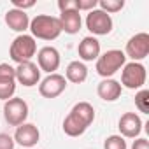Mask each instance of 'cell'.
I'll return each mask as SVG.
<instances>
[{"label": "cell", "mask_w": 149, "mask_h": 149, "mask_svg": "<svg viewBox=\"0 0 149 149\" xmlns=\"http://www.w3.org/2000/svg\"><path fill=\"white\" fill-rule=\"evenodd\" d=\"M121 91H123V86L116 79H104L97 86V93L104 102H116L121 97Z\"/></svg>", "instance_id": "2e32d148"}, {"label": "cell", "mask_w": 149, "mask_h": 149, "mask_svg": "<svg viewBox=\"0 0 149 149\" xmlns=\"http://www.w3.org/2000/svg\"><path fill=\"white\" fill-rule=\"evenodd\" d=\"M28 30L32 32V37L42 39V40H54L61 33L60 19L49 14H37L33 19H30Z\"/></svg>", "instance_id": "6da1fadb"}, {"label": "cell", "mask_w": 149, "mask_h": 149, "mask_svg": "<svg viewBox=\"0 0 149 149\" xmlns=\"http://www.w3.org/2000/svg\"><path fill=\"white\" fill-rule=\"evenodd\" d=\"M77 53H79V58L84 60V61L97 60L100 56V42H98V39L93 37V35L84 37L77 46Z\"/></svg>", "instance_id": "9a60e30c"}, {"label": "cell", "mask_w": 149, "mask_h": 149, "mask_svg": "<svg viewBox=\"0 0 149 149\" xmlns=\"http://www.w3.org/2000/svg\"><path fill=\"white\" fill-rule=\"evenodd\" d=\"M126 140L121 135H109L104 142V149H126Z\"/></svg>", "instance_id": "7402d4cb"}, {"label": "cell", "mask_w": 149, "mask_h": 149, "mask_svg": "<svg viewBox=\"0 0 149 149\" xmlns=\"http://www.w3.org/2000/svg\"><path fill=\"white\" fill-rule=\"evenodd\" d=\"M13 139H14V142H18L23 147H33L39 142V139H40V132H39V128L35 125L23 123V125H19L16 128Z\"/></svg>", "instance_id": "7c38bea8"}, {"label": "cell", "mask_w": 149, "mask_h": 149, "mask_svg": "<svg viewBox=\"0 0 149 149\" xmlns=\"http://www.w3.org/2000/svg\"><path fill=\"white\" fill-rule=\"evenodd\" d=\"M35 53H37V42L32 35H26V33L18 35L9 47V56L18 65L25 63V61H32Z\"/></svg>", "instance_id": "3957f363"}, {"label": "cell", "mask_w": 149, "mask_h": 149, "mask_svg": "<svg viewBox=\"0 0 149 149\" xmlns=\"http://www.w3.org/2000/svg\"><path fill=\"white\" fill-rule=\"evenodd\" d=\"M35 6V0H13V9H19V11H25L26 9H32Z\"/></svg>", "instance_id": "484cf974"}, {"label": "cell", "mask_w": 149, "mask_h": 149, "mask_svg": "<svg viewBox=\"0 0 149 149\" xmlns=\"http://www.w3.org/2000/svg\"><path fill=\"white\" fill-rule=\"evenodd\" d=\"M98 6V0H76V9L81 13V11H93L97 9Z\"/></svg>", "instance_id": "d4e9b609"}, {"label": "cell", "mask_w": 149, "mask_h": 149, "mask_svg": "<svg viewBox=\"0 0 149 149\" xmlns=\"http://www.w3.org/2000/svg\"><path fill=\"white\" fill-rule=\"evenodd\" d=\"M60 25H61V32L68 33V35H74L81 30V25H83V18H81V13L76 11V9H68V11H61L60 13Z\"/></svg>", "instance_id": "4fadbf2b"}, {"label": "cell", "mask_w": 149, "mask_h": 149, "mask_svg": "<svg viewBox=\"0 0 149 149\" xmlns=\"http://www.w3.org/2000/svg\"><path fill=\"white\" fill-rule=\"evenodd\" d=\"M126 63V56L121 49H109L97 58V74L104 79H111Z\"/></svg>", "instance_id": "7a4b0ae2"}, {"label": "cell", "mask_w": 149, "mask_h": 149, "mask_svg": "<svg viewBox=\"0 0 149 149\" xmlns=\"http://www.w3.org/2000/svg\"><path fill=\"white\" fill-rule=\"evenodd\" d=\"M67 88V79L61 74H49L47 77H44L39 84V93L44 98H56L60 97Z\"/></svg>", "instance_id": "ba28073f"}, {"label": "cell", "mask_w": 149, "mask_h": 149, "mask_svg": "<svg viewBox=\"0 0 149 149\" xmlns=\"http://www.w3.org/2000/svg\"><path fill=\"white\" fill-rule=\"evenodd\" d=\"M0 149H14V139L7 133H0Z\"/></svg>", "instance_id": "4316f807"}, {"label": "cell", "mask_w": 149, "mask_h": 149, "mask_svg": "<svg viewBox=\"0 0 149 149\" xmlns=\"http://www.w3.org/2000/svg\"><path fill=\"white\" fill-rule=\"evenodd\" d=\"M63 77L67 81L74 83V84H81V83H84L88 79V67L79 60L70 61L67 65V68H65V76Z\"/></svg>", "instance_id": "e0dca14e"}, {"label": "cell", "mask_w": 149, "mask_h": 149, "mask_svg": "<svg viewBox=\"0 0 149 149\" xmlns=\"http://www.w3.org/2000/svg\"><path fill=\"white\" fill-rule=\"evenodd\" d=\"M16 81L26 88L37 86L40 83V70L33 61H25L16 67Z\"/></svg>", "instance_id": "30bf717a"}, {"label": "cell", "mask_w": 149, "mask_h": 149, "mask_svg": "<svg viewBox=\"0 0 149 149\" xmlns=\"http://www.w3.org/2000/svg\"><path fill=\"white\" fill-rule=\"evenodd\" d=\"M149 54V35L146 32L135 33L133 37H130V40L126 42V49H125V56L132 58L133 61H140Z\"/></svg>", "instance_id": "52a82bcc"}, {"label": "cell", "mask_w": 149, "mask_h": 149, "mask_svg": "<svg viewBox=\"0 0 149 149\" xmlns=\"http://www.w3.org/2000/svg\"><path fill=\"white\" fill-rule=\"evenodd\" d=\"M16 93V81H7V83H0V100L7 102L13 98Z\"/></svg>", "instance_id": "603a6c76"}, {"label": "cell", "mask_w": 149, "mask_h": 149, "mask_svg": "<svg viewBox=\"0 0 149 149\" xmlns=\"http://www.w3.org/2000/svg\"><path fill=\"white\" fill-rule=\"evenodd\" d=\"M98 7L107 14H114L125 7V0H98Z\"/></svg>", "instance_id": "ffe728a7"}, {"label": "cell", "mask_w": 149, "mask_h": 149, "mask_svg": "<svg viewBox=\"0 0 149 149\" xmlns=\"http://www.w3.org/2000/svg\"><path fill=\"white\" fill-rule=\"evenodd\" d=\"M147 79V72L146 67L140 61H130L125 63L123 72H121V86L128 90H142Z\"/></svg>", "instance_id": "277c9868"}, {"label": "cell", "mask_w": 149, "mask_h": 149, "mask_svg": "<svg viewBox=\"0 0 149 149\" xmlns=\"http://www.w3.org/2000/svg\"><path fill=\"white\" fill-rule=\"evenodd\" d=\"M4 118L11 126H19L26 121L28 118V104L19 98V97H13L4 104Z\"/></svg>", "instance_id": "5b68a950"}, {"label": "cell", "mask_w": 149, "mask_h": 149, "mask_svg": "<svg viewBox=\"0 0 149 149\" xmlns=\"http://www.w3.org/2000/svg\"><path fill=\"white\" fill-rule=\"evenodd\" d=\"M132 149H149V140L147 139H137V140H133Z\"/></svg>", "instance_id": "83f0119b"}, {"label": "cell", "mask_w": 149, "mask_h": 149, "mask_svg": "<svg viewBox=\"0 0 149 149\" xmlns=\"http://www.w3.org/2000/svg\"><path fill=\"white\" fill-rule=\"evenodd\" d=\"M6 25H7L11 30L18 32V33L21 35V33H25V32L28 30V26H30V18H28V14H26L25 11L9 9V11L6 13Z\"/></svg>", "instance_id": "5bb4252c"}, {"label": "cell", "mask_w": 149, "mask_h": 149, "mask_svg": "<svg viewBox=\"0 0 149 149\" xmlns=\"http://www.w3.org/2000/svg\"><path fill=\"white\" fill-rule=\"evenodd\" d=\"M60 61H61L60 53H58V49L53 47V46H44V47L39 49V53H37V63H39L37 67H39V70H42V72L56 74V70H58V67H60Z\"/></svg>", "instance_id": "9c48e42d"}, {"label": "cell", "mask_w": 149, "mask_h": 149, "mask_svg": "<svg viewBox=\"0 0 149 149\" xmlns=\"http://www.w3.org/2000/svg\"><path fill=\"white\" fill-rule=\"evenodd\" d=\"M16 81V68L9 63H0V83Z\"/></svg>", "instance_id": "cb8c5ba5"}, {"label": "cell", "mask_w": 149, "mask_h": 149, "mask_svg": "<svg viewBox=\"0 0 149 149\" xmlns=\"http://www.w3.org/2000/svg\"><path fill=\"white\" fill-rule=\"evenodd\" d=\"M70 112L76 118H79L86 126H90L95 121V109H93V105L90 102H79V104H76V105L72 107Z\"/></svg>", "instance_id": "d6986e66"}, {"label": "cell", "mask_w": 149, "mask_h": 149, "mask_svg": "<svg viewBox=\"0 0 149 149\" xmlns=\"http://www.w3.org/2000/svg\"><path fill=\"white\" fill-rule=\"evenodd\" d=\"M118 128H119V133L121 137L125 139H135L140 135L142 132V119L139 114L135 112H125L121 118H119V123H118Z\"/></svg>", "instance_id": "8fae6325"}, {"label": "cell", "mask_w": 149, "mask_h": 149, "mask_svg": "<svg viewBox=\"0 0 149 149\" xmlns=\"http://www.w3.org/2000/svg\"><path fill=\"white\" fill-rule=\"evenodd\" d=\"M112 18L111 14L100 11V9H93L88 13L86 16V28L93 33V35H107L112 32Z\"/></svg>", "instance_id": "8992f818"}, {"label": "cell", "mask_w": 149, "mask_h": 149, "mask_svg": "<svg viewBox=\"0 0 149 149\" xmlns=\"http://www.w3.org/2000/svg\"><path fill=\"white\" fill-rule=\"evenodd\" d=\"M86 130H88V126L79 118L74 116L72 112H68V116L63 119V132L68 137H81Z\"/></svg>", "instance_id": "ac0fdd59"}, {"label": "cell", "mask_w": 149, "mask_h": 149, "mask_svg": "<svg viewBox=\"0 0 149 149\" xmlns=\"http://www.w3.org/2000/svg\"><path fill=\"white\" fill-rule=\"evenodd\" d=\"M135 105L140 112L149 114V91L147 90H139V93L135 95Z\"/></svg>", "instance_id": "44dd1931"}]
</instances>
